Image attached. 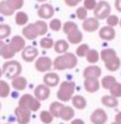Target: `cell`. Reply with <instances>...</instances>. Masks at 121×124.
<instances>
[{
    "instance_id": "d590c367",
    "label": "cell",
    "mask_w": 121,
    "mask_h": 124,
    "mask_svg": "<svg viewBox=\"0 0 121 124\" xmlns=\"http://www.w3.org/2000/svg\"><path fill=\"white\" fill-rule=\"evenodd\" d=\"M11 35V27L9 24H0V40H4Z\"/></svg>"
},
{
    "instance_id": "c3c4849f",
    "label": "cell",
    "mask_w": 121,
    "mask_h": 124,
    "mask_svg": "<svg viewBox=\"0 0 121 124\" xmlns=\"http://www.w3.org/2000/svg\"><path fill=\"white\" fill-rule=\"evenodd\" d=\"M115 122L118 124H121V111L116 113V116H115Z\"/></svg>"
},
{
    "instance_id": "4316f807",
    "label": "cell",
    "mask_w": 121,
    "mask_h": 124,
    "mask_svg": "<svg viewBox=\"0 0 121 124\" xmlns=\"http://www.w3.org/2000/svg\"><path fill=\"white\" fill-rule=\"evenodd\" d=\"M63 106H64V105H63L61 101H53V102H51V105H50L48 112L53 116V118H58L59 115H61V111H62Z\"/></svg>"
},
{
    "instance_id": "484cf974",
    "label": "cell",
    "mask_w": 121,
    "mask_h": 124,
    "mask_svg": "<svg viewBox=\"0 0 121 124\" xmlns=\"http://www.w3.org/2000/svg\"><path fill=\"white\" fill-rule=\"evenodd\" d=\"M67 39H68L67 41H69V43H72V45H79L82 41V39H84V35H82V33H81L80 30L78 29V30L68 34L67 35Z\"/></svg>"
},
{
    "instance_id": "f1b7e54d",
    "label": "cell",
    "mask_w": 121,
    "mask_h": 124,
    "mask_svg": "<svg viewBox=\"0 0 121 124\" xmlns=\"http://www.w3.org/2000/svg\"><path fill=\"white\" fill-rule=\"evenodd\" d=\"M86 60L91 64V65H94L96 63H98V60H99V53H98V51L97 49H91L90 48V51L87 52V54H86Z\"/></svg>"
},
{
    "instance_id": "f907efd6",
    "label": "cell",
    "mask_w": 121,
    "mask_h": 124,
    "mask_svg": "<svg viewBox=\"0 0 121 124\" xmlns=\"http://www.w3.org/2000/svg\"><path fill=\"white\" fill-rule=\"evenodd\" d=\"M37 1H39V2H46L47 0H37Z\"/></svg>"
},
{
    "instance_id": "7a4b0ae2",
    "label": "cell",
    "mask_w": 121,
    "mask_h": 124,
    "mask_svg": "<svg viewBox=\"0 0 121 124\" xmlns=\"http://www.w3.org/2000/svg\"><path fill=\"white\" fill-rule=\"evenodd\" d=\"M76 65H78V57L70 52H67L64 54H59L56 59L52 60L53 69L58 70V71L70 70V69H74Z\"/></svg>"
},
{
    "instance_id": "1f68e13d",
    "label": "cell",
    "mask_w": 121,
    "mask_h": 124,
    "mask_svg": "<svg viewBox=\"0 0 121 124\" xmlns=\"http://www.w3.org/2000/svg\"><path fill=\"white\" fill-rule=\"evenodd\" d=\"M0 13L6 16V17H10V16H12L15 13V11L9 6L6 0H1V2H0Z\"/></svg>"
},
{
    "instance_id": "4fadbf2b",
    "label": "cell",
    "mask_w": 121,
    "mask_h": 124,
    "mask_svg": "<svg viewBox=\"0 0 121 124\" xmlns=\"http://www.w3.org/2000/svg\"><path fill=\"white\" fill-rule=\"evenodd\" d=\"M99 28V21L94 17H87L85 21H82V29L87 33H93L98 30Z\"/></svg>"
},
{
    "instance_id": "f5cc1de1",
    "label": "cell",
    "mask_w": 121,
    "mask_h": 124,
    "mask_svg": "<svg viewBox=\"0 0 121 124\" xmlns=\"http://www.w3.org/2000/svg\"><path fill=\"white\" fill-rule=\"evenodd\" d=\"M119 25L121 27V18H120V21H119Z\"/></svg>"
},
{
    "instance_id": "cb8c5ba5",
    "label": "cell",
    "mask_w": 121,
    "mask_h": 124,
    "mask_svg": "<svg viewBox=\"0 0 121 124\" xmlns=\"http://www.w3.org/2000/svg\"><path fill=\"white\" fill-rule=\"evenodd\" d=\"M102 104H103L105 107L115 108V107L119 106V100L109 94V95H104V96H102Z\"/></svg>"
},
{
    "instance_id": "44dd1931",
    "label": "cell",
    "mask_w": 121,
    "mask_h": 124,
    "mask_svg": "<svg viewBox=\"0 0 121 124\" xmlns=\"http://www.w3.org/2000/svg\"><path fill=\"white\" fill-rule=\"evenodd\" d=\"M75 116V111L73 107L70 106H63L62 111H61V115H59V118H62L64 122H69L74 118Z\"/></svg>"
},
{
    "instance_id": "7c38bea8",
    "label": "cell",
    "mask_w": 121,
    "mask_h": 124,
    "mask_svg": "<svg viewBox=\"0 0 121 124\" xmlns=\"http://www.w3.org/2000/svg\"><path fill=\"white\" fill-rule=\"evenodd\" d=\"M51 95V89L45 85V84H39L35 87L34 89V96L39 100V101H44V100H47Z\"/></svg>"
},
{
    "instance_id": "b9f144b4",
    "label": "cell",
    "mask_w": 121,
    "mask_h": 124,
    "mask_svg": "<svg viewBox=\"0 0 121 124\" xmlns=\"http://www.w3.org/2000/svg\"><path fill=\"white\" fill-rule=\"evenodd\" d=\"M119 21H120V18L116 15H109L107 17V25L114 28V27H116L119 24Z\"/></svg>"
},
{
    "instance_id": "4dcf8cb0",
    "label": "cell",
    "mask_w": 121,
    "mask_h": 124,
    "mask_svg": "<svg viewBox=\"0 0 121 124\" xmlns=\"http://www.w3.org/2000/svg\"><path fill=\"white\" fill-rule=\"evenodd\" d=\"M62 29H63V33H64L65 35H68V34H70V33H73V31L78 30V29H79V27H78V24H76L75 22L68 21V22H65V23L62 25Z\"/></svg>"
},
{
    "instance_id": "ba28073f",
    "label": "cell",
    "mask_w": 121,
    "mask_h": 124,
    "mask_svg": "<svg viewBox=\"0 0 121 124\" xmlns=\"http://www.w3.org/2000/svg\"><path fill=\"white\" fill-rule=\"evenodd\" d=\"M90 121L92 124H105L108 121V115L103 108H96L91 113Z\"/></svg>"
},
{
    "instance_id": "e0dca14e",
    "label": "cell",
    "mask_w": 121,
    "mask_h": 124,
    "mask_svg": "<svg viewBox=\"0 0 121 124\" xmlns=\"http://www.w3.org/2000/svg\"><path fill=\"white\" fill-rule=\"evenodd\" d=\"M42 80H44V84L47 85L48 88H52L59 84V76L56 72H46Z\"/></svg>"
},
{
    "instance_id": "6da1fadb",
    "label": "cell",
    "mask_w": 121,
    "mask_h": 124,
    "mask_svg": "<svg viewBox=\"0 0 121 124\" xmlns=\"http://www.w3.org/2000/svg\"><path fill=\"white\" fill-rule=\"evenodd\" d=\"M48 30V25L45 21H37L34 23H28L22 29V35L27 40H35L38 36H44Z\"/></svg>"
},
{
    "instance_id": "30bf717a",
    "label": "cell",
    "mask_w": 121,
    "mask_h": 124,
    "mask_svg": "<svg viewBox=\"0 0 121 124\" xmlns=\"http://www.w3.org/2000/svg\"><path fill=\"white\" fill-rule=\"evenodd\" d=\"M30 115H32L30 111H28L26 108H22L19 106L15 110V116H16V119H17L18 124H29Z\"/></svg>"
},
{
    "instance_id": "f546056e",
    "label": "cell",
    "mask_w": 121,
    "mask_h": 124,
    "mask_svg": "<svg viewBox=\"0 0 121 124\" xmlns=\"http://www.w3.org/2000/svg\"><path fill=\"white\" fill-rule=\"evenodd\" d=\"M118 82L116 81V78L114 77V76H110V75H108V76H104L103 78H102V82H101V84H102V87L104 88V89H107V90H109L115 83Z\"/></svg>"
},
{
    "instance_id": "8d00e7d4",
    "label": "cell",
    "mask_w": 121,
    "mask_h": 124,
    "mask_svg": "<svg viewBox=\"0 0 121 124\" xmlns=\"http://www.w3.org/2000/svg\"><path fill=\"white\" fill-rule=\"evenodd\" d=\"M48 25V28L52 30V31H59L61 29H62V21L61 19H58V18H52L51 21H50V24H47Z\"/></svg>"
},
{
    "instance_id": "8992f818",
    "label": "cell",
    "mask_w": 121,
    "mask_h": 124,
    "mask_svg": "<svg viewBox=\"0 0 121 124\" xmlns=\"http://www.w3.org/2000/svg\"><path fill=\"white\" fill-rule=\"evenodd\" d=\"M110 12H112V7H110L109 2H107V1H104V0H103V1H98L96 8L93 10L94 18H97L98 21H101V19H107V17H108L109 15H112Z\"/></svg>"
},
{
    "instance_id": "816d5d0a",
    "label": "cell",
    "mask_w": 121,
    "mask_h": 124,
    "mask_svg": "<svg viewBox=\"0 0 121 124\" xmlns=\"http://www.w3.org/2000/svg\"><path fill=\"white\" fill-rule=\"evenodd\" d=\"M1 76H2V70H1V68H0V78H1Z\"/></svg>"
},
{
    "instance_id": "836d02e7",
    "label": "cell",
    "mask_w": 121,
    "mask_h": 124,
    "mask_svg": "<svg viewBox=\"0 0 121 124\" xmlns=\"http://www.w3.org/2000/svg\"><path fill=\"white\" fill-rule=\"evenodd\" d=\"M10 84L6 81L0 80V98H7L10 95Z\"/></svg>"
},
{
    "instance_id": "7bdbcfd3",
    "label": "cell",
    "mask_w": 121,
    "mask_h": 124,
    "mask_svg": "<svg viewBox=\"0 0 121 124\" xmlns=\"http://www.w3.org/2000/svg\"><path fill=\"white\" fill-rule=\"evenodd\" d=\"M84 1V8L87 11H93L97 6V0H82Z\"/></svg>"
},
{
    "instance_id": "5bb4252c",
    "label": "cell",
    "mask_w": 121,
    "mask_h": 124,
    "mask_svg": "<svg viewBox=\"0 0 121 124\" xmlns=\"http://www.w3.org/2000/svg\"><path fill=\"white\" fill-rule=\"evenodd\" d=\"M82 75L85 78H97L98 80L102 75V69L97 65H88L87 68L84 69Z\"/></svg>"
},
{
    "instance_id": "6f0895ef",
    "label": "cell",
    "mask_w": 121,
    "mask_h": 124,
    "mask_svg": "<svg viewBox=\"0 0 121 124\" xmlns=\"http://www.w3.org/2000/svg\"><path fill=\"white\" fill-rule=\"evenodd\" d=\"M7 124H10V123H7Z\"/></svg>"
},
{
    "instance_id": "9c48e42d",
    "label": "cell",
    "mask_w": 121,
    "mask_h": 124,
    "mask_svg": "<svg viewBox=\"0 0 121 124\" xmlns=\"http://www.w3.org/2000/svg\"><path fill=\"white\" fill-rule=\"evenodd\" d=\"M55 15V8L51 4H47V2H44L40 7L38 8V16L39 18L45 21V19H50L52 18Z\"/></svg>"
},
{
    "instance_id": "9a60e30c",
    "label": "cell",
    "mask_w": 121,
    "mask_h": 124,
    "mask_svg": "<svg viewBox=\"0 0 121 124\" xmlns=\"http://www.w3.org/2000/svg\"><path fill=\"white\" fill-rule=\"evenodd\" d=\"M98 35H99V38H101L102 40H104V41H112V40L115 39L116 31H115L114 28L105 25V27H102V28L99 29Z\"/></svg>"
},
{
    "instance_id": "74e56055",
    "label": "cell",
    "mask_w": 121,
    "mask_h": 124,
    "mask_svg": "<svg viewBox=\"0 0 121 124\" xmlns=\"http://www.w3.org/2000/svg\"><path fill=\"white\" fill-rule=\"evenodd\" d=\"M88 51H90L88 45H87V43H81V45L78 46V48H76L75 55H76V57H80V58H84V57H86V54H87Z\"/></svg>"
},
{
    "instance_id": "7dc6e473",
    "label": "cell",
    "mask_w": 121,
    "mask_h": 124,
    "mask_svg": "<svg viewBox=\"0 0 121 124\" xmlns=\"http://www.w3.org/2000/svg\"><path fill=\"white\" fill-rule=\"evenodd\" d=\"M115 8L121 12V0H115Z\"/></svg>"
},
{
    "instance_id": "277c9868",
    "label": "cell",
    "mask_w": 121,
    "mask_h": 124,
    "mask_svg": "<svg viewBox=\"0 0 121 124\" xmlns=\"http://www.w3.org/2000/svg\"><path fill=\"white\" fill-rule=\"evenodd\" d=\"M18 106L30 112H37L41 107V102L32 94H23L18 100Z\"/></svg>"
},
{
    "instance_id": "f6af8a7d",
    "label": "cell",
    "mask_w": 121,
    "mask_h": 124,
    "mask_svg": "<svg viewBox=\"0 0 121 124\" xmlns=\"http://www.w3.org/2000/svg\"><path fill=\"white\" fill-rule=\"evenodd\" d=\"M81 1H82V0H64L65 5L69 6V7H75V6H78L79 2H81Z\"/></svg>"
},
{
    "instance_id": "7402d4cb",
    "label": "cell",
    "mask_w": 121,
    "mask_h": 124,
    "mask_svg": "<svg viewBox=\"0 0 121 124\" xmlns=\"http://www.w3.org/2000/svg\"><path fill=\"white\" fill-rule=\"evenodd\" d=\"M104 65H105L107 70H109V71L114 72V71H118V70L120 69L121 60H120V58L116 55V57H114V58L109 59L108 62H105V63H104Z\"/></svg>"
},
{
    "instance_id": "52a82bcc",
    "label": "cell",
    "mask_w": 121,
    "mask_h": 124,
    "mask_svg": "<svg viewBox=\"0 0 121 124\" xmlns=\"http://www.w3.org/2000/svg\"><path fill=\"white\" fill-rule=\"evenodd\" d=\"M52 68V59L48 57H38L35 59V69L39 72H50Z\"/></svg>"
},
{
    "instance_id": "e575fe53",
    "label": "cell",
    "mask_w": 121,
    "mask_h": 124,
    "mask_svg": "<svg viewBox=\"0 0 121 124\" xmlns=\"http://www.w3.org/2000/svg\"><path fill=\"white\" fill-rule=\"evenodd\" d=\"M6 2L9 4V6L16 12V11H21V8L24 5V0H6Z\"/></svg>"
},
{
    "instance_id": "d4e9b609",
    "label": "cell",
    "mask_w": 121,
    "mask_h": 124,
    "mask_svg": "<svg viewBox=\"0 0 121 124\" xmlns=\"http://www.w3.org/2000/svg\"><path fill=\"white\" fill-rule=\"evenodd\" d=\"M72 104L78 110H85L86 106H87V101L82 95H74L72 98Z\"/></svg>"
},
{
    "instance_id": "8fae6325",
    "label": "cell",
    "mask_w": 121,
    "mask_h": 124,
    "mask_svg": "<svg viewBox=\"0 0 121 124\" xmlns=\"http://www.w3.org/2000/svg\"><path fill=\"white\" fill-rule=\"evenodd\" d=\"M39 57V51L33 46H26V48L22 51V59L27 63L34 62Z\"/></svg>"
},
{
    "instance_id": "ee69618b",
    "label": "cell",
    "mask_w": 121,
    "mask_h": 124,
    "mask_svg": "<svg viewBox=\"0 0 121 124\" xmlns=\"http://www.w3.org/2000/svg\"><path fill=\"white\" fill-rule=\"evenodd\" d=\"M76 17L80 21H85L87 18V10H85L84 7H78L76 8Z\"/></svg>"
},
{
    "instance_id": "60d3db41",
    "label": "cell",
    "mask_w": 121,
    "mask_h": 124,
    "mask_svg": "<svg viewBox=\"0 0 121 124\" xmlns=\"http://www.w3.org/2000/svg\"><path fill=\"white\" fill-rule=\"evenodd\" d=\"M53 43L55 41L51 38H42L40 40V47L44 49H50V48H53Z\"/></svg>"
},
{
    "instance_id": "db71d44e",
    "label": "cell",
    "mask_w": 121,
    "mask_h": 124,
    "mask_svg": "<svg viewBox=\"0 0 121 124\" xmlns=\"http://www.w3.org/2000/svg\"><path fill=\"white\" fill-rule=\"evenodd\" d=\"M112 124H118V123H116V122H114V123H112Z\"/></svg>"
},
{
    "instance_id": "ac0fdd59",
    "label": "cell",
    "mask_w": 121,
    "mask_h": 124,
    "mask_svg": "<svg viewBox=\"0 0 121 124\" xmlns=\"http://www.w3.org/2000/svg\"><path fill=\"white\" fill-rule=\"evenodd\" d=\"M84 87L87 93H96L99 90L101 82L97 78H85L84 81Z\"/></svg>"
},
{
    "instance_id": "f35d334b",
    "label": "cell",
    "mask_w": 121,
    "mask_h": 124,
    "mask_svg": "<svg viewBox=\"0 0 121 124\" xmlns=\"http://www.w3.org/2000/svg\"><path fill=\"white\" fill-rule=\"evenodd\" d=\"M40 121L44 124H51L53 121V116L48 111H41L40 112Z\"/></svg>"
},
{
    "instance_id": "5b68a950",
    "label": "cell",
    "mask_w": 121,
    "mask_h": 124,
    "mask_svg": "<svg viewBox=\"0 0 121 124\" xmlns=\"http://www.w3.org/2000/svg\"><path fill=\"white\" fill-rule=\"evenodd\" d=\"M2 74L7 78H15L17 76H21L22 72V65L18 60H7L2 64Z\"/></svg>"
},
{
    "instance_id": "d6986e66",
    "label": "cell",
    "mask_w": 121,
    "mask_h": 124,
    "mask_svg": "<svg viewBox=\"0 0 121 124\" xmlns=\"http://www.w3.org/2000/svg\"><path fill=\"white\" fill-rule=\"evenodd\" d=\"M53 49L58 54H64L69 49V42L67 41V40L59 39V40L55 41V43H53Z\"/></svg>"
},
{
    "instance_id": "bcb514c9",
    "label": "cell",
    "mask_w": 121,
    "mask_h": 124,
    "mask_svg": "<svg viewBox=\"0 0 121 124\" xmlns=\"http://www.w3.org/2000/svg\"><path fill=\"white\" fill-rule=\"evenodd\" d=\"M70 124H85V122L82 119H80V118H75V119L70 121Z\"/></svg>"
},
{
    "instance_id": "2e32d148",
    "label": "cell",
    "mask_w": 121,
    "mask_h": 124,
    "mask_svg": "<svg viewBox=\"0 0 121 124\" xmlns=\"http://www.w3.org/2000/svg\"><path fill=\"white\" fill-rule=\"evenodd\" d=\"M10 46L13 48V51L16 53L23 51L26 48V39L21 35H15L12 39H11V42H10Z\"/></svg>"
},
{
    "instance_id": "603a6c76",
    "label": "cell",
    "mask_w": 121,
    "mask_h": 124,
    "mask_svg": "<svg viewBox=\"0 0 121 124\" xmlns=\"http://www.w3.org/2000/svg\"><path fill=\"white\" fill-rule=\"evenodd\" d=\"M15 22H16V24L19 25V27H26V25L28 24V22H29V17H28V15H27L26 12H23V11H17L16 15H15Z\"/></svg>"
},
{
    "instance_id": "83f0119b",
    "label": "cell",
    "mask_w": 121,
    "mask_h": 124,
    "mask_svg": "<svg viewBox=\"0 0 121 124\" xmlns=\"http://www.w3.org/2000/svg\"><path fill=\"white\" fill-rule=\"evenodd\" d=\"M116 55L118 54H116V51L114 48H105V49H103L99 53V59H102L105 63V62H108L109 59H112V58H114Z\"/></svg>"
},
{
    "instance_id": "ffe728a7",
    "label": "cell",
    "mask_w": 121,
    "mask_h": 124,
    "mask_svg": "<svg viewBox=\"0 0 121 124\" xmlns=\"http://www.w3.org/2000/svg\"><path fill=\"white\" fill-rule=\"evenodd\" d=\"M27 84H28L27 78L23 77V76H17V77L12 78V81H11L12 88L16 89V90H24L27 88Z\"/></svg>"
},
{
    "instance_id": "681fc988",
    "label": "cell",
    "mask_w": 121,
    "mask_h": 124,
    "mask_svg": "<svg viewBox=\"0 0 121 124\" xmlns=\"http://www.w3.org/2000/svg\"><path fill=\"white\" fill-rule=\"evenodd\" d=\"M5 46H6V43L2 41V40H0V57H1V54H2V51H4Z\"/></svg>"
},
{
    "instance_id": "d6a6232c",
    "label": "cell",
    "mask_w": 121,
    "mask_h": 124,
    "mask_svg": "<svg viewBox=\"0 0 121 124\" xmlns=\"http://www.w3.org/2000/svg\"><path fill=\"white\" fill-rule=\"evenodd\" d=\"M16 55V52L13 51V48L10 46V43L9 45H6L5 46V48H4V51H2V54H1V57L4 58V59H6V60H10V59H13V57Z\"/></svg>"
},
{
    "instance_id": "9f6ffc18",
    "label": "cell",
    "mask_w": 121,
    "mask_h": 124,
    "mask_svg": "<svg viewBox=\"0 0 121 124\" xmlns=\"http://www.w3.org/2000/svg\"><path fill=\"white\" fill-rule=\"evenodd\" d=\"M99 1H103V0H99Z\"/></svg>"
},
{
    "instance_id": "ab89813d",
    "label": "cell",
    "mask_w": 121,
    "mask_h": 124,
    "mask_svg": "<svg viewBox=\"0 0 121 124\" xmlns=\"http://www.w3.org/2000/svg\"><path fill=\"white\" fill-rule=\"evenodd\" d=\"M109 92H110V95L112 96H114V98H121V83L116 82L110 89H109Z\"/></svg>"
},
{
    "instance_id": "11a10c76",
    "label": "cell",
    "mask_w": 121,
    "mask_h": 124,
    "mask_svg": "<svg viewBox=\"0 0 121 124\" xmlns=\"http://www.w3.org/2000/svg\"><path fill=\"white\" fill-rule=\"evenodd\" d=\"M0 108H1V102H0Z\"/></svg>"
},
{
    "instance_id": "3957f363",
    "label": "cell",
    "mask_w": 121,
    "mask_h": 124,
    "mask_svg": "<svg viewBox=\"0 0 121 124\" xmlns=\"http://www.w3.org/2000/svg\"><path fill=\"white\" fill-rule=\"evenodd\" d=\"M74 92H75V83L72 81H63L61 82L59 88L57 90V99L61 102H67L72 100V98L74 96Z\"/></svg>"
}]
</instances>
